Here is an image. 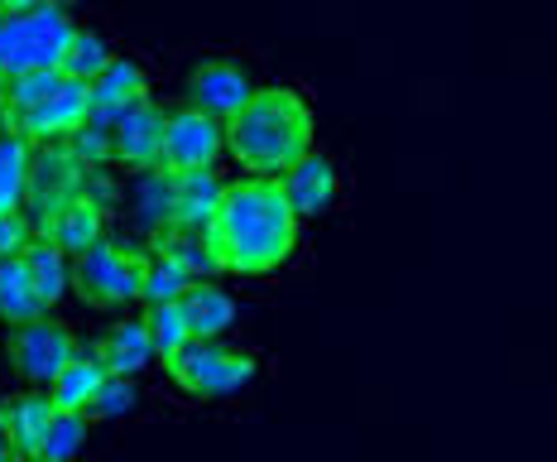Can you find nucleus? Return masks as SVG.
<instances>
[{"instance_id": "nucleus-1", "label": "nucleus", "mask_w": 557, "mask_h": 462, "mask_svg": "<svg viewBox=\"0 0 557 462\" xmlns=\"http://www.w3.org/2000/svg\"><path fill=\"white\" fill-rule=\"evenodd\" d=\"M216 270L231 280H274L298 260L304 222L288 207L278 179H231L216 222L207 227Z\"/></svg>"}, {"instance_id": "nucleus-2", "label": "nucleus", "mask_w": 557, "mask_h": 462, "mask_svg": "<svg viewBox=\"0 0 557 462\" xmlns=\"http://www.w3.org/2000/svg\"><path fill=\"white\" fill-rule=\"evenodd\" d=\"M318 115L304 87L274 83L250 97V107L226 121V159L240 179H284L304 155H312Z\"/></svg>"}, {"instance_id": "nucleus-3", "label": "nucleus", "mask_w": 557, "mask_h": 462, "mask_svg": "<svg viewBox=\"0 0 557 462\" xmlns=\"http://www.w3.org/2000/svg\"><path fill=\"white\" fill-rule=\"evenodd\" d=\"M260 372V356L236 342H188L173 362H164V380L193 404H222L246 396Z\"/></svg>"}, {"instance_id": "nucleus-4", "label": "nucleus", "mask_w": 557, "mask_h": 462, "mask_svg": "<svg viewBox=\"0 0 557 462\" xmlns=\"http://www.w3.org/2000/svg\"><path fill=\"white\" fill-rule=\"evenodd\" d=\"M77 20L63 5H39L25 15H0V83L20 73H58Z\"/></svg>"}, {"instance_id": "nucleus-5", "label": "nucleus", "mask_w": 557, "mask_h": 462, "mask_svg": "<svg viewBox=\"0 0 557 462\" xmlns=\"http://www.w3.org/2000/svg\"><path fill=\"white\" fill-rule=\"evenodd\" d=\"M77 352H83L77 328L53 314L34 318L25 328H0V362H5L10 380L25 390H49Z\"/></svg>"}, {"instance_id": "nucleus-6", "label": "nucleus", "mask_w": 557, "mask_h": 462, "mask_svg": "<svg viewBox=\"0 0 557 462\" xmlns=\"http://www.w3.org/2000/svg\"><path fill=\"white\" fill-rule=\"evenodd\" d=\"M145 265L149 251L121 246V241H97L91 251L73 260V299L97 314H115V308H131L145 294Z\"/></svg>"}, {"instance_id": "nucleus-7", "label": "nucleus", "mask_w": 557, "mask_h": 462, "mask_svg": "<svg viewBox=\"0 0 557 462\" xmlns=\"http://www.w3.org/2000/svg\"><path fill=\"white\" fill-rule=\"evenodd\" d=\"M255 92H260L255 73L231 53H207V58H197V63H188V73H183V101L222 125L236 121V115L250 107Z\"/></svg>"}, {"instance_id": "nucleus-8", "label": "nucleus", "mask_w": 557, "mask_h": 462, "mask_svg": "<svg viewBox=\"0 0 557 462\" xmlns=\"http://www.w3.org/2000/svg\"><path fill=\"white\" fill-rule=\"evenodd\" d=\"M226 159V125L202 115L197 107L164 111V145H159V169L164 173H202Z\"/></svg>"}, {"instance_id": "nucleus-9", "label": "nucleus", "mask_w": 557, "mask_h": 462, "mask_svg": "<svg viewBox=\"0 0 557 462\" xmlns=\"http://www.w3.org/2000/svg\"><path fill=\"white\" fill-rule=\"evenodd\" d=\"M87 115H91V87L63 77V83H58L34 111L20 115L10 131L25 135L29 145H53V141H73V135L87 125Z\"/></svg>"}, {"instance_id": "nucleus-10", "label": "nucleus", "mask_w": 557, "mask_h": 462, "mask_svg": "<svg viewBox=\"0 0 557 462\" xmlns=\"http://www.w3.org/2000/svg\"><path fill=\"white\" fill-rule=\"evenodd\" d=\"M278 189H284L288 207L298 212V222H318V217H327L342 207L346 179H342V165H336L332 155L312 149V155H304L284 179H278Z\"/></svg>"}, {"instance_id": "nucleus-11", "label": "nucleus", "mask_w": 557, "mask_h": 462, "mask_svg": "<svg viewBox=\"0 0 557 462\" xmlns=\"http://www.w3.org/2000/svg\"><path fill=\"white\" fill-rule=\"evenodd\" d=\"M53 414L58 404L49 400V390H10L0 396V438L10 443V453L20 462H39L44 453V438L53 429Z\"/></svg>"}, {"instance_id": "nucleus-12", "label": "nucleus", "mask_w": 557, "mask_h": 462, "mask_svg": "<svg viewBox=\"0 0 557 462\" xmlns=\"http://www.w3.org/2000/svg\"><path fill=\"white\" fill-rule=\"evenodd\" d=\"M226 198V179L216 169L202 173H169V227L164 231H193L207 236Z\"/></svg>"}, {"instance_id": "nucleus-13", "label": "nucleus", "mask_w": 557, "mask_h": 462, "mask_svg": "<svg viewBox=\"0 0 557 462\" xmlns=\"http://www.w3.org/2000/svg\"><path fill=\"white\" fill-rule=\"evenodd\" d=\"M159 145H164V111H159L149 97L111 125V159L125 173H154Z\"/></svg>"}, {"instance_id": "nucleus-14", "label": "nucleus", "mask_w": 557, "mask_h": 462, "mask_svg": "<svg viewBox=\"0 0 557 462\" xmlns=\"http://www.w3.org/2000/svg\"><path fill=\"white\" fill-rule=\"evenodd\" d=\"M87 346L111 376H125V380H139L149 366H159V352H154V342H149V328L139 314L115 318L111 328L101 332V338H91Z\"/></svg>"}, {"instance_id": "nucleus-15", "label": "nucleus", "mask_w": 557, "mask_h": 462, "mask_svg": "<svg viewBox=\"0 0 557 462\" xmlns=\"http://www.w3.org/2000/svg\"><path fill=\"white\" fill-rule=\"evenodd\" d=\"M149 97V68L131 53H115V63L107 73L91 83V115L87 121H101V125H115L131 107Z\"/></svg>"}, {"instance_id": "nucleus-16", "label": "nucleus", "mask_w": 557, "mask_h": 462, "mask_svg": "<svg viewBox=\"0 0 557 462\" xmlns=\"http://www.w3.org/2000/svg\"><path fill=\"white\" fill-rule=\"evenodd\" d=\"M178 304H183V318H188V328H193V342H226L240 323V299L216 280H197Z\"/></svg>"}, {"instance_id": "nucleus-17", "label": "nucleus", "mask_w": 557, "mask_h": 462, "mask_svg": "<svg viewBox=\"0 0 557 462\" xmlns=\"http://www.w3.org/2000/svg\"><path fill=\"white\" fill-rule=\"evenodd\" d=\"M39 236H49L53 246H63L73 260L97 246V241H107V212H101L97 193H73V198L44 222Z\"/></svg>"}, {"instance_id": "nucleus-18", "label": "nucleus", "mask_w": 557, "mask_h": 462, "mask_svg": "<svg viewBox=\"0 0 557 462\" xmlns=\"http://www.w3.org/2000/svg\"><path fill=\"white\" fill-rule=\"evenodd\" d=\"M20 260H25V270L34 280V294H39L44 308L53 314V308L73 294V256H67L63 246H53L49 236H34Z\"/></svg>"}, {"instance_id": "nucleus-19", "label": "nucleus", "mask_w": 557, "mask_h": 462, "mask_svg": "<svg viewBox=\"0 0 557 462\" xmlns=\"http://www.w3.org/2000/svg\"><path fill=\"white\" fill-rule=\"evenodd\" d=\"M111 380V372L107 366L91 356V346L83 342V352L73 356V362L58 372V380L49 386V400L58 404V410H73V414H87L91 410V400L101 396V386Z\"/></svg>"}, {"instance_id": "nucleus-20", "label": "nucleus", "mask_w": 557, "mask_h": 462, "mask_svg": "<svg viewBox=\"0 0 557 462\" xmlns=\"http://www.w3.org/2000/svg\"><path fill=\"white\" fill-rule=\"evenodd\" d=\"M111 63H115V44L107 39V29L77 25L73 39H67V49H63V63H58V73L73 77V83H87L91 87Z\"/></svg>"}, {"instance_id": "nucleus-21", "label": "nucleus", "mask_w": 557, "mask_h": 462, "mask_svg": "<svg viewBox=\"0 0 557 462\" xmlns=\"http://www.w3.org/2000/svg\"><path fill=\"white\" fill-rule=\"evenodd\" d=\"M44 314H49V308H44V299L34 294L25 260L20 256L0 260V328H25V323L44 318Z\"/></svg>"}, {"instance_id": "nucleus-22", "label": "nucleus", "mask_w": 557, "mask_h": 462, "mask_svg": "<svg viewBox=\"0 0 557 462\" xmlns=\"http://www.w3.org/2000/svg\"><path fill=\"white\" fill-rule=\"evenodd\" d=\"M29 141L15 131L0 135V212H25V193H29Z\"/></svg>"}, {"instance_id": "nucleus-23", "label": "nucleus", "mask_w": 557, "mask_h": 462, "mask_svg": "<svg viewBox=\"0 0 557 462\" xmlns=\"http://www.w3.org/2000/svg\"><path fill=\"white\" fill-rule=\"evenodd\" d=\"M197 284V275L188 270L183 260H173L169 251H149V265H145V294H139V308L149 304H178L183 294Z\"/></svg>"}, {"instance_id": "nucleus-24", "label": "nucleus", "mask_w": 557, "mask_h": 462, "mask_svg": "<svg viewBox=\"0 0 557 462\" xmlns=\"http://www.w3.org/2000/svg\"><path fill=\"white\" fill-rule=\"evenodd\" d=\"M139 318H145V328H149V342H154V352H159V366L173 362V356L193 342V328H188V318H183V304H149V308H139Z\"/></svg>"}, {"instance_id": "nucleus-25", "label": "nucleus", "mask_w": 557, "mask_h": 462, "mask_svg": "<svg viewBox=\"0 0 557 462\" xmlns=\"http://www.w3.org/2000/svg\"><path fill=\"white\" fill-rule=\"evenodd\" d=\"M87 443H91V420H87V414L58 410L53 414V429H49V438H44L39 462H83Z\"/></svg>"}, {"instance_id": "nucleus-26", "label": "nucleus", "mask_w": 557, "mask_h": 462, "mask_svg": "<svg viewBox=\"0 0 557 462\" xmlns=\"http://www.w3.org/2000/svg\"><path fill=\"white\" fill-rule=\"evenodd\" d=\"M139 404H145V386H139V380H125V376H111L107 386H101V396L91 400L87 420L91 424H121V420H131V414H139Z\"/></svg>"}, {"instance_id": "nucleus-27", "label": "nucleus", "mask_w": 557, "mask_h": 462, "mask_svg": "<svg viewBox=\"0 0 557 462\" xmlns=\"http://www.w3.org/2000/svg\"><path fill=\"white\" fill-rule=\"evenodd\" d=\"M63 83V73H20V77H10L5 83V97H0V111H5V131L20 121L25 111L39 107L49 92Z\"/></svg>"}, {"instance_id": "nucleus-28", "label": "nucleus", "mask_w": 557, "mask_h": 462, "mask_svg": "<svg viewBox=\"0 0 557 462\" xmlns=\"http://www.w3.org/2000/svg\"><path fill=\"white\" fill-rule=\"evenodd\" d=\"M34 236H39V231H34V222L25 212H0V260L25 256V246Z\"/></svg>"}, {"instance_id": "nucleus-29", "label": "nucleus", "mask_w": 557, "mask_h": 462, "mask_svg": "<svg viewBox=\"0 0 557 462\" xmlns=\"http://www.w3.org/2000/svg\"><path fill=\"white\" fill-rule=\"evenodd\" d=\"M49 0H0V15H25V10H39Z\"/></svg>"}, {"instance_id": "nucleus-30", "label": "nucleus", "mask_w": 557, "mask_h": 462, "mask_svg": "<svg viewBox=\"0 0 557 462\" xmlns=\"http://www.w3.org/2000/svg\"><path fill=\"white\" fill-rule=\"evenodd\" d=\"M0 462H20L15 453H10V443H5V438H0Z\"/></svg>"}, {"instance_id": "nucleus-31", "label": "nucleus", "mask_w": 557, "mask_h": 462, "mask_svg": "<svg viewBox=\"0 0 557 462\" xmlns=\"http://www.w3.org/2000/svg\"><path fill=\"white\" fill-rule=\"evenodd\" d=\"M53 5H63V10H67V5H77V0H53Z\"/></svg>"}]
</instances>
